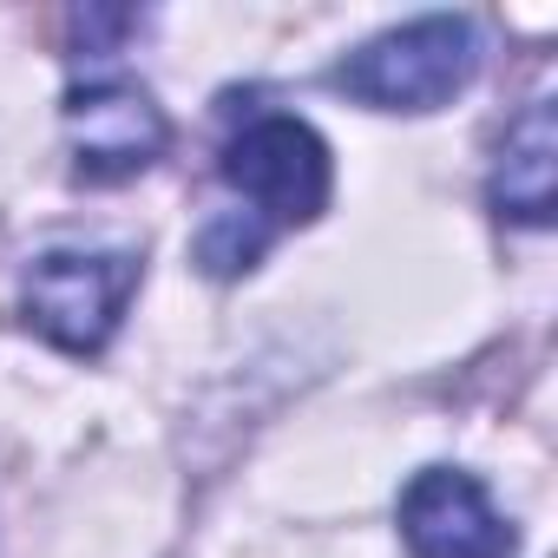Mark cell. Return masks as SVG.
Wrapping results in <instances>:
<instances>
[{"mask_svg":"<svg viewBox=\"0 0 558 558\" xmlns=\"http://www.w3.org/2000/svg\"><path fill=\"white\" fill-rule=\"evenodd\" d=\"M473 73H480L473 21L466 14H427V21H408V27L355 47L329 73V86L349 93L355 106H375V112H434Z\"/></svg>","mask_w":558,"mask_h":558,"instance_id":"cell-1","label":"cell"},{"mask_svg":"<svg viewBox=\"0 0 558 558\" xmlns=\"http://www.w3.org/2000/svg\"><path fill=\"white\" fill-rule=\"evenodd\" d=\"M401 538L414 558H512V525L460 466H427L401 493Z\"/></svg>","mask_w":558,"mask_h":558,"instance_id":"cell-5","label":"cell"},{"mask_svg":"<svg viewBox=\"0 0 558 558\" xmlns=\"http://www.w3.org/2000/svg\"><path fill=\"white\" fill-rule=\"evenodd\" d=\"M223 184L250 204V217L276 236V230H296V223H316L329 210V184H336V165H329V145L316 138V125L290 119V112H269V119H250L223 158H217Z\"/></svg>","mask_w":558,"mask_h":558,"instance_id":"cell-2","label":"cell"},{"mask_svg":"<svg viewBox=\"0 0 558 558\" xmlns=\"http://www.w3.org/2000/svg\"><path fill=\"white\" fill-rule=\"evenodd\" d=\"M66 138H73V171L86 184H125L165 151L171 125L145 86L93 80L66 93Z\"/></svg>","mask_w":558,"mask_h":558,"instance_id":"cell-4","label":"cell"},{"mask_svg":"<svg viewBox=\"0 0 558 558\" xmlns=\"http://www.w3.org/2000/svg\"><path fill=\"white\" fill-rule=\"evenodd\" d=\"M551 204H558V112H551V99H532L506 125V145L493 165V210L545 230Z\"/></svg>","mask_w":558,"mask_h":558,"instance_id":"cell-6","label":"cell"},{"mask_svg":"<svg viewBox=\"0 0 558 558\" xmlns=\"http://www.w3.org/2000/svg\"><path fill=\"white\" fill-rule=\"evenodd\" d=\"M138 290L132 250H47L27 269L21 316L34 336H47L66 355H99Z\"/></svg>","mask_w":558,"mask_h":558,"instance_id":"cell-3","label":"cell"},{"mask_svg":"<svg viewBox=\"0 0 558 558\" xmlns=\"http://www.w3.org/2000/svg\"><path fill=\"white\" fill-rule=\"evenodd\" d=\"M263 243H269V230H263L250 210H223V217H210V223L197 230V263H204V276L230 283V276L256 269Z\"/></svg>","mask_w":558,"mask_h":558,"instance_id":"cell-7","label":"cell"}]
</instances>
